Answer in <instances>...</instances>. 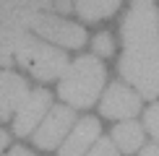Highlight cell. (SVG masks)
Wrapping results in <instances>:
<instances>
[{"label": "cell", "instance_id": "cell-1", "mask_svg": "<svg viewBox=\"0 0 159 156\" xmlns=\"http://www.w3.org/2000/svg\"><path fill=\"white\" fill-rule=\"evenodd\" d=\"M120 73L141 96H159V11L154 0H133L123 21Z\"/></svg>", "mask_w": 159, "mask_h": 156}, {"label": "cell", "instance_id": "cell-2", "mask_svg": "<svg viewBox=\"0 0 159 156\" xmlns=\"http://www.w3.org/2000/svg\"><path fill=\"white\" fill-rule=\"evenodd\" d=\"M102 83H104V65L94 55H86V57H78V60H73L68 65L65 76L57 83V94L70 107L86 109L97 102L99 91H102Z\"/></svg>", "mask_w": 159, "mask_h": 156}, {"label": "cell", "instance_id": "cell-3", "mask_svg": "<svg viewBox=\"0 0 159 156\" xmlns=\"http://www.w3.org/2000/svg\"><path fill=\"white\" fill-rule=\"evenodd\" d=\"M13 60H18V65H24L34 78H39V81L63 78L65 70H68V65H70L60 47L44 44V42H39V39L31 37V34H26L21 39V44H18Z\"/></svg>", "mask_w": 159, "mask_h": 156}, {"label": "cell", "instance_id": "cell-4", "mask_svg": "<svg viewBox=\"0 0 159 156\" xmlns=\"http://www.w3.org/2000/svg\"><path fill=\"white\" fill-rule=\"evenodd\" d=\"M31 31H37L42 39L47 42H55L60 47H70V50H78L86 44V31L84 26H78L73 21H65V18H57V16H50V13H37L29 24Z\"/></svg>", "mask_w": 159, "mask_h": 156}, {"label": "cell", "instance_id": "cell-5", "mask_svg": "<svg viewBox=\"0 0 159 156\" xmlns=\"http://www.w3.org/2000/svg\"><path fill=\"white\" fill-rule=\"evenodd\" d=\"M73 122H76V117H73V109L70 107H52L47 112V117L42 120L39 130L34 133V146H39L42 151L57 148Z\"/></svg>", "mask_w": 159, "mask_h": 156}, {"label": "cell", "instance_id": "cell-6", "mask_svg": "<svg viewBox=\"0 0 159 156\" xmlns=\"http://www.w3.org/2000/svg\"><path fill=\"white\" fill-rule=\"evenodd\" d=\"M50 109V94L44 89L29 91L26 102L18 107L16 117H13V133L16 135H29L37 125H42V117Z\"/></svg>", "mask_w": 159, "mask_h": 156}, {"label": "cell", "instance_id": "cell-7", "mask_svg": "<svg viewBox=\"0 0 159 156\" xmlns=\"http://www.w3.org/2000/svg\"><path fill=\"white\" fill-rule=\"evenodd\" d=\"M104 117H112V120H128L133 117L138 109H141V99H138L136 91H130L125 83H112L104 94L102 104H99Z\"/></svg>", "mask_w": 159, "mask_h": 156}, {"label": "cell", "instance_id": "cell-8", "mask_svg": "<svg viewBox=\"0 0 159 156\" xmlns=\"http://www.w3.org/2000/svg\"><path fill=\"white\" fill-rule=\"evenodd\" d=\"M26 96H29V86L24 78L11 73L8 68H0V120H8L13 112H18Z\"/></svg>", "mask_w": 159, "mask_h": 156}, {"label": "cell", "instance_id": "cell-9", "mask_svg": "<svg viewBox=\"0 0 159 156\" xmlns=\"http://www.w3.org/2000/svg\"><path fill=\"white\" fill-rule=\"evenodd\" d=\"M99 138V122L94 117H84L81 122H76L73 133L65 138V143L60 146V156H84L86 148Z\"/></svg>", "mask_w": 159, "mask_h": 156}, {"label": "cell", "instance_id": "cell-10", "mask_svg": "<svg viewBox=\"0 0 159 156\" xmlns=\"http://www.w3.org/2000/svg\"><path fill=\"white\" fill-rule=\"evenodd\" d=\"M112 141H115V146L120 148L123 154H136L138 146L143 143V130H141V125H138V122L125 120V122H120V125L115 128Z\"/></svg>", "mask_w": 159, "mask_h": 156}, {"label": "cell", "instance_id": "cell-11", "mask_svg": "<svg viewBox=\"0 0 159 156\" xmlns=\"http://www.w3.org/2000/svg\"><path fill=\"white\" fill-rule=\"evenodd\" d=\"M117 5L120 0H73V8L84 21H99L104 16H112Z\"/></svg>", "mask_w": 159, "mask_h": 156}, {"label": "cell", "instance_id": "cell-12", "mask_svg": "<svg viewBox=\"0 0 159 156\" xmlns=\"http://www.w3.org/2000/svg\"><path fill=\"white\" fill-rule=\"evenodd\" d=\"M29 31H5L0 29V68H8L11 60L16 57V50L21 44V39Z\"/></svg>", "mask_w": 159, "mask_h": 156}, {"label": "cell", "instance_id": "cell-13", "mask_svg": "<svg viewBox=\"0 0 159 156\" xmlns=\"http://www.w3.org/2000/svg\"><path fill=\"white\" fill-rule=\"evenodd\" d=\"M94 50H97V55L110 57V55H112V50H115V44H112V37H110V34H97V37H94Z\"/></svg>", "mask_w": 159, "mask_h": 156}, {"label": "cell", "instance_id": "cell-14", "mask_svg": "<svg viewBox=\"0 0 159 156\" xmlns=\"http://www.w3.org/2000/svg\"><path fill=\"white\" fill-rule=\"evenodd\" d=\"M89 156H120V154H117L115 143H110L107 138H104V141H99L97 146H94V148L89 151Z\"/></svg>", "mask_w": 159, "mask_h": 156}, {"label": "cell", "instance_id": "cell-15", "mask_svg": "<svg viewBox=\"0 0 159 156\" xmlns=\"http://www.w3.org/2000/svg\"><path fill=\"white\" fill-rule=\"evenodd\" d=\"M146 128H149V133L159 141V104H154V107L146 112Z\"/></svg>", "mask_w": 159, "mask_h": 156}, {"label": "cell", "instance_id": "cell-16", "mask_svg": "<svg viewBox=\"0 0 159 156\" xmlns=\"http://www.w3.org/2000/svg\"><path fill=\"white\" fill-rule=\"evenodd\" d=\"M52 5H55L57 11H65V13H68L70 8H73V0H52Z\"/></svg>", "mask_w": 159, "mask_h": 156}, {"label": "cell", "instance_id": "cell-17", "mask_svg": "<svg viewBox=\"0 0 159 156\" xmlns=\"http://www.w3.org/2000/svg\"><path fill=\"white\" fill-rule=\"evenodd\" d=\"M5 156H37V154H31V151H26V148H21V146H16V148H11Z\"/></svg>", "mask_w": 159, "mask_h": 156}, {"label": "cell", "instance_id": "cell-18", "mask_svg": "<svg viewBox=\"0 0 159 156\" xmlns=\"http://www.w3.org/2000/svg\"><path fill=\"white\" fill-rule=\"evenodd\" d=\"M141 156H159V146H149V148H143V154Z\"/></svg>", "mask_w": 159, "mask_h": 156}, {"label": "cell", "instance_id": "cell-19", "mask_svg": "<svg viewBox=\"0 0 159 156\" xmlns=\"http://www.w3.org/2000/svg\"><path fill=\"white\" fill-rule=\"evenodd\" d=\"M5 146H8V135H5V133H3V130H0V151H3V148H5Z\"/></svg>", "mask_w": 159, "mask_h": 156}]
</instances>
